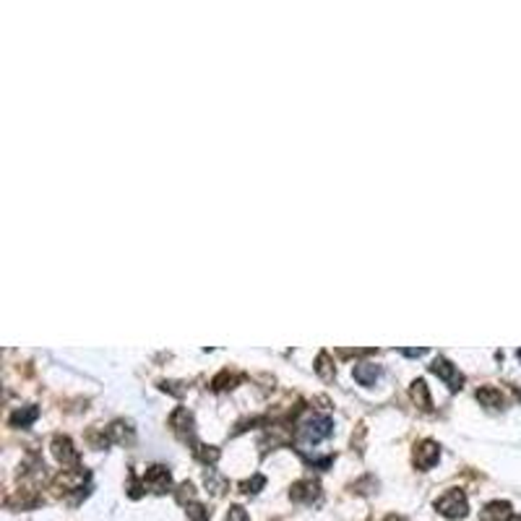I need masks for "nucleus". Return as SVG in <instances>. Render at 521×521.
Listing matches in <instances>:
<instances>
[{
    "instance_id": "obj_1",
    "label": "nucleus",
    "mask_w": 521,
    "mask_h": 521,
    "mask_svg": "<svg viewBox=\"0 0 521 521\" xmlns=\"http://www.w3.org/2000/svg\"><path fill=\"white\" fill-rule=\"evenodd\" d=\"M435 509L441 511L446 519H462L466 516V495L462 490H448L446 495L435 500Z\"/></svg>"
},
{
    "instance_id": "obj_2",
    "label": "nucleus",
    "mask_w": 521,
    "mask_h": 521,
    "mask_svg": "<svg viewBox=\"0 0 521 521\" xmlns=\"http://www.w3.org/2000/svg\"><path fill=\"white\" fill-rule=\"evenodd\" d=\"M53 453H55V459L63 466L79 464V453H76V448L70 446L68 438H63V435H57L55 441H53Z\"/></svg>"
},
{
    "instance_id": "obj_3",
    "label": "nucleus",
    "mask_w": 521,
    "mask_h": 521,
    "mask_svg": "<svg viewBox=\"0 0 521 521\" xmlns=\"http://www.w3.org/2000/svg\"><path fill=\"white\" fill-rule=\"evenodd\" d=\"M433 373L438 375L441 381H446L451 388H462V383H464V375L456 370V365L446 363V360H435L433 363Z\"/></svg>"
},
{
    "instance_id": "obj_4",
    "label": "nucleus",
    "mask_w": 521,
    "mask_h": 521,
    "mask_svg": "<svg viewBox=\"0 0 521 521\" xmlns=\"http://www.w3.org/2000/svg\"><path fill=\"white\" fill-rule=\"evenodd\" d=\"M438 456H441V451H438V446L433 441H422L415 448V464L419 466V469H430L435 462H438Z\"/></svg>"
},
{
    "instance_id": "obj_5",
    "label": "nucleus",
    "mask_w": 521,
    "mask_h": 521,
    "mask_svg": "<svg viewBox=\"0 0 521 521\" xmlns=\"http://www.w3.org/2000/svg\"><path fill=\"white\" fill-rule=\"evenodd\" d=\"M292 500L297 503H313V500L321 495V487H318L316 480H300L297 485H292Z\"/></svg>"
},
{
    "instance_id": "obj_6",
    "label": "nucleus",
    "mask_w": 521,
    "mask_h": 521,
    "mask_svg": "<svg viewBox=\"0 0 521 521\" xmlns=\"http://www.w3.org/2000/svg\"><path fill=\"white\" fill-rule=\"evenodd\" d=\"M329 433H331V419L316 417V419H310L305 428H303V438H305L307 443H318L321 438H326Z\"/></svg>"
},
{
    "instance_id": "obj_7",
    "label": "nucleus",
    "mask_w": 521,
    "mask_h": 521,
    "mask_svg": "<svg viewBox=\"0 0 521 521\" xmlns=\"http://www.w3.org/2000/svg\"><path fill=\"white\" fill-rule=\"evenodd\" d=\"M144 482H146L154 493H164V490L170 487V472H167L164 466H149Z\"/></svg>"
},
{
    "instance_id": "obj_8",
    "label": "nucleus",
    "mask_w": 521,
    "mask_h": 521,
    "mask_svg": "<svg viewBox=\"0 0 521 521\" xmlns=\"http://www.w3.org/2000/svg\"><path fill=\"white\" fill-rule=\"evenodd\" d=\"M482 521H511V506L506 500H493L482 511Z\"/></svg>"
},
{
    "instance_id": "obj_9",
    "label": "nucleus",
    "mask_w": 521,
    "mask_h": 521,
    "mask_svg": "<svg viewBox=\"0 0 521 521\" xmlns=\"http://www.w3.org/2000/svg\"><path fill=\"white\" fill-rule=\"evenodd\" d=\"M170 425L175 428V430L180 433V435H188V433L193 430V417H191V412L185 407L180 409H175L172 412V417H170Z\"/></svg>"
},
{
    "instance_id": "obj_10",
    "label": "nucleus",
    "mask_w": 521,
    "mask_h": 521,
    "mask_svg": "<svg viewBox=\"0 0 521 521\" xmlns=\"http://www.w3.org/2000/svg\"><path fill=\"white\" fill-rule=\"evenodd\" d=\"M378 375H381V368H378V365L363 363V365H357V368H354V378H357L360 383H365V386L373 383Z\"/></svg>"
},
{
    "instance_id": "obj_11",
    "label": "nucleus",
    "mask_w": 521,
    "mask_h": 521,
    "mask_svg": "<svg viewBox=\"0 0 521 521\" xmlns=\"http://www.w3.org/2000/svg\"><path fill=\"white\" fill-rule=\"evenodd\" d=\"M477 399H480L485 407H493V409H498L500 404H503L500 391L498 388H490V386H487V388H480V391H477Z\"/></svg>"
},
{
    "instance_id": "obj_12",
    "label": "nucleus",
    "mask_w": 521,
    "mask_h": 521,
    "mask_svg": "<svg viewBox=\"0 0 521 521\" xmlns=\"http://www.w3.org/2000/svg\"><path fill=\"white\" fill-rule=\"evenodd\" d=\"M412 397H415V401H417L422 409H430V397H428V388H425L422 381L415 383V388H412Z\"/></svg>"
},
{
    "instance_id": "obj_13",
    "label": "nucleus",
    "mask_w": 521,
    "mask_h": 521,
    "mask_svg": "<svg viewBox=\"0 0 521 521\" xmlns=\"http://www.w3.org/2000/svg\"><path fill=\"white\" fill-rule=\"evenodd\" d=\"M316 370H318V373H321V375H323V378H331V375H334V370H331V368H329V357H326V352H323V354L318 357Z\"/></svg>"
},
{
    "instance_id": "obj_14",
    "label": "nucleus",
    "mask_w": 521,
    "mask_h": 521,
    "mask_svg": "<svg viewBox=\"0 0 521 521\" xmlns=\"http://www.w3.org/2000/svg\"><path fill=\"white\" fill-rule=\"evenodd\" d=\"M227 521H250V516L245 513V509H240V506H232V509H229V513H227Z\"/></svg>"
},
{
    "instance_id": "obj_15",
    "label": "nucleus",
    "mask_w": 521,
    "mask_h": 521,
    "mask_svg": "<svg viewBox=\"0 0 521 521\" xmlns=\"http://www.w3.org/2000/svg\"><path fill=\"white\" fill-rule=\"evenodd\" d=\"M386 521H407V519H401V516H388Z\"/></svg>"
},
{
    "instance_id": "obj_16",
    "label": "nucleus",
    "mask_w": 521,
    "mask_h": 521,
    "mask_svg": "<svg viewBox=\"0 0 521 521\" xmlns=\"http://www.w3.org/2000/svg\"><path fill=\"white\" fill-rule=\"evenodd\" d=\"M511 521H521V516H513V519H511Z\"/></svg>"
}]
</instances>
